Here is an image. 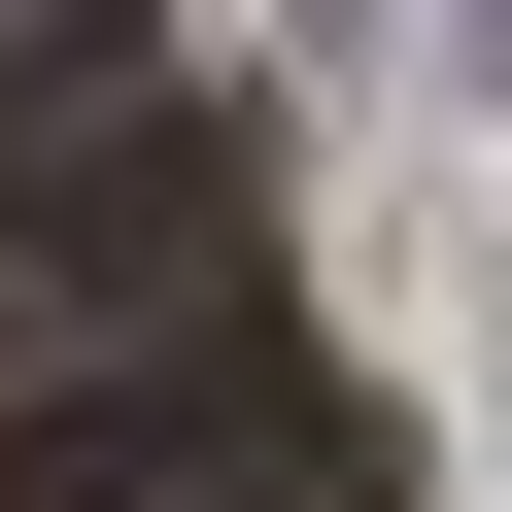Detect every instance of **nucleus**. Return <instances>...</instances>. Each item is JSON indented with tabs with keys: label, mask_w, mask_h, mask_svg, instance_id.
<instances>
[{
	"label": "nucleus",
	"mask_w": 512,
	"mask_h": 512,
	"mask_svg": "<svg viewBox=\"0 0 512 512\" xmlns=\"http://www.w3.org/2000/svg\"><path fill=\"white\" fill-rule=\"evenodd\" d=\"M0 512H342V410L239 376V342H103V376H35Z\"/></svg>",
	"instance_id": "nucleus-1"
}]
</instances>
